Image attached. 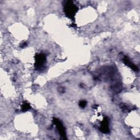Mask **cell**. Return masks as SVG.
I'll list each match as a JSON object with an SVG mask.
<instances>
[{
  "label": "cell",
  "mask_w": 140,
  "mask_h": 140,
  "mask_svg": "<svg viewBox=\"0 0 140 140\" xmlns=\"http://www.w3.org/2000/svg\"><path fill=\"white\" fill-rule=\"evenodd\" d=\"M87 105V102L85 101H82L79 102V106L82 108H84Z\"/></svg>",
  "instance_id": "cell-6"
},
{
  "label": "cell",
  "mask_w": 140,
  "mask_h": 140,
  "mask_svg": "<svg viewBox=\"0 0 140 140\" xmlns=\"http://www.w3.org/2000/svg\"><path fill=\"white\" fill-rule=\"evenodd\" d=\"M101 127V131L103 132V133H107L109 132V123H108L107 120H105V121H104V122L102 124Z\"/></svg>",
  "instance_id": "cell-5"
},
{
  "label": "cell",
  "mask_w": 140,
  "mask_h": 140,
  "mask_svg": "<svg viewBox=\"0 0 140 140\" xmlns=\"http://www.w3.org/2000/svg\"><path fill=\"white\" fill-rule=\"evenodd\" d=\"M124 63L126 64V65L130 67L133 70H134L135 71H138V68L135 65H134V63H133L131 62H130V61L129 60V59H128V58H125L124 59Z\"/></svg>",
  "instance_id": "cell-3"
},
{
  "label": "cell",
  "mask_w": 140,
  "mask_h": 140,
  "mask_svg": "<svg viewBox=\"0 0 140 140\" xmlns=\"http://www.w3.org/2000/svg\"><path fill=\"white\" fill-rule=\"evenodd\" d=\"M54 123L56 125V126H57V128L58 130L59 134H60V135L62 136H63V137L65 136V129H64V127L63 126L61 123L59 121V120L55 119L54 120Z\"/></svg>",
  "instance_id": "cell-1"
},
{
  "label": "cell",
  "mask_w": 140,
  "mask_h": 140,
  "mask_svg": "<svg viewBox=\"0 0 140 140\" xmlns=\"http://www.w3.org/2000/svg\"><path fill=\"white\" fill-rule=\"evenodd\" d=\"M75 6L72 5L71 4H68L66 7V12L69 15H71L75 12Z\"/></svg>",
  "instance_id": "cell-4"
},
{
  "label": "cell",
  "mask_w": 140,
  "mask_h": 140,
  "mask_svg": "<svg viewBox=\"0 0 140 140\" xmlns=\"http://www.w3.org/2000/svg\"><path fill=\"white\" fill-rule=\"evenodd\" d=\"M46 61V57L43 54L37 55L36 57V65L38 67L42 66Z\"/></svg>",
  "instance_id": "cell-2"
}]
</instances>
